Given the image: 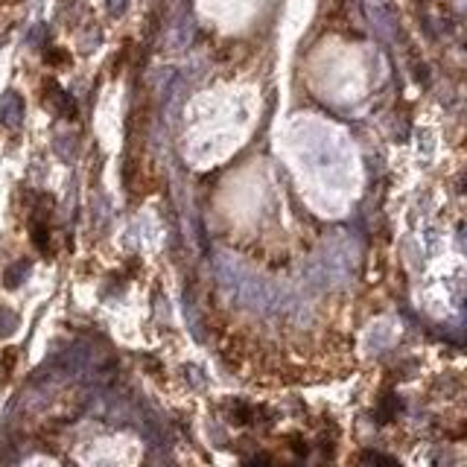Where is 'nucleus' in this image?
Wrapping results in <instances>:
<instances>
[{
	"mask_svg": "<svg viewBox=\"0 0 467 467\" xmlns=\"http://www.w3.org/2000/svg\"><path fill=\"white\" fill-rule=\"evenodd\" d=\"M242 467H272V459H269V456H263V453H260V456L249 459V461H245Z\"/></svg>",
	"mask_w": 467,
	"mask_h": 467,
	"instance_id": "2",
	"label": "nucleus"
},
{
	"mask_svg": "<svg viewBox=\"0 0 467 467\" xmlns=\"http://www.w3.org/2000/svg\"><path fill=\"white\" fill-rule=\"evenodd\" d=\"M360 467H400V461L391 456H383V453H362Z\"/></svg>",
	"mask_w": 467,
	"mask_h": 467,
	"instance_id": "1",
	"label": "nucleus"
}]
</instances>
